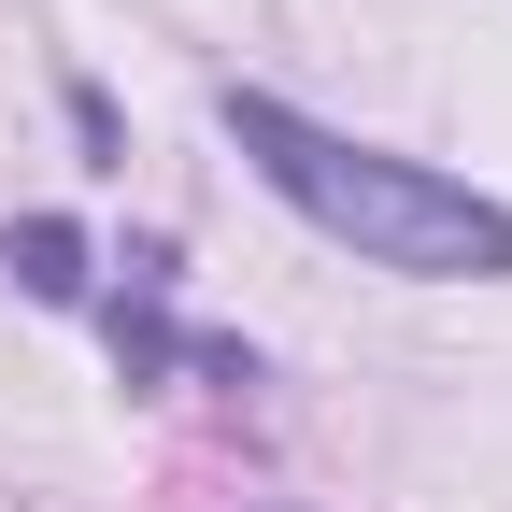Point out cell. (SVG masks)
<instances>
[{"label":"cell","instance_id":"6da1fadb","mask_svg":"<svg viewBox=\"0 0 512 512\" xmlns=\"http://www.w3.org/2000/svg\"><path fill=\"white\" fill-rule=\"evenodd\" d=\"M228 143L256 157L271 200H299L328 242H356L370 271H413V285H498L512 271V200H484V185L427 171V157H384L356 128H313L271 86H228Z\"/></svg>","mask_w":512,"mask_h":512},{"label":"cell","instance_id":"7a4b0ae2","mask_svg":"<svg viewBox=\"0 0 512 512\" xmlns=\"http://www.w3.org/2000/svg\"><path fill=\"white\" fill-rule=\"evenodd\" d=\"M0 271H15L29 299H86V242L57 214H29V228H0Z\"/></svg>","mask_w":512,"mask_h":512}]
</instances>
